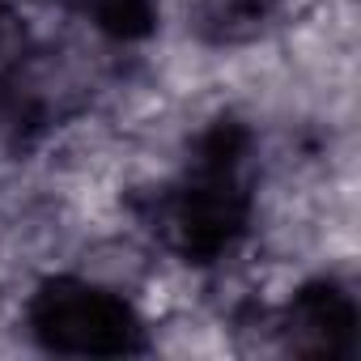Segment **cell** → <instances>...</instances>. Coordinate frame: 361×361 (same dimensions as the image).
Returning a JSON list of instances; mask_svg holds the SVG:
<instances>
[{
	"instance_id": "obj_1",
	"label": "cell",
	"mask_w": 361,
	"mask_h": 361,
	"mask_svg": "<svg viewBox=\"0 0 361 361\" xmlns=\"http://www.w3.org/2000/svg\"><path fill=\"white\" fill-rule=\"evenodd\" d=\"M22 323L47 353L73 357H115L149 348L153 319L140 310L136 293L98 272H51L22 306Z\"/></svg>"
},
{
	"instance_id": "obj_2",
	"label": "cell",
	"mask_w": 361,
	"mask_h": 361,
	"mask_svg": "<svg viewBox=\"0 0 361 361\" xmlns=\"http://www.w3.org/2000/svg\"><path fill=\"white\" fill-rule=\"evenodd\" d=\"M357 293L348 281L319 272L302 281L276 310H272V331L281 348L289 353H327V357H353L357 353Z\"/></svg>"
},
{
	"instance_id": "obj_3",
	"label": "cell",
	"mask_w": 361,
	"mask_h": 361,
	"mask_svg": "<svg viewBox=\"0 0 361 361\" xmlns=\"http://www.w3.org/2000/svg\"><path fill=\"white\" fill-rule=\"evenodd\" d=\"M281 13H285V0H192L188 30L196 35L200 47L238 51V47L268 39Z\"/></svg>"
}]
</instances>
